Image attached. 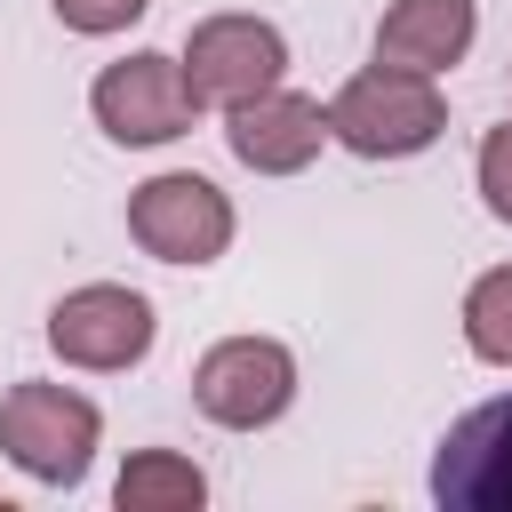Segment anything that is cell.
<instances>
[{"label": "cell", "mask_w": 512, "mask_h": 512, "mask_svg": "<svg viewBox=\"0 0 512 512\" xmlns=\"http://www.w3.org/2000/svg\"><path fill=\"white\" fill-rule=\"evenodd\" d=\"M96 448H104V408H96L88 392L40 384V376H24V384L0 392V456H8L24 480H40V488H80L88 464H96Z\"/></svg>", "instance_id": "cell-1"}, {"label": "cell", "mask_w": 512, "mask_h": 512, "mask_svg": "<svg viewBox=\"0 0 512 512\" xmlns=\"http://www.w3.org/2000/svg\"><path fill=\"white\" fill-rule=\"evenodd\" d=\"M440 128H448V96L432 72L368 64L328 96V136L360 160H408V152L440 144Z\"/></svg>", "instance_id": "cell-2"}, {"label": "cell", "mask_w": 512, "mask_h": 512, "mask_svg": "<svg viewBox=\"0 0 512 512\" xmlns=\"http://www.w3.org/2000/svg\"><path fill=\"white\" fill-rule=\"evenodd\" d=\"M88 112H96V128H104L112 144L152 152V144H176V136L200 120V96H192V80H184V56H168V48H128L120 64H104V72L88 80Z\"/></svg>", "instance_id": "cell-3"}, {"label": "cell", "mask_w": 512, "mask_h": 512, "mask_svg": "<svg viewBox=\"0 0 512 512\" xmlns=\"http://www.w3.org/2000/svg\"><path fill=\"white\" fill-rule=\"evenodd\" d=\"M192 408L224 432H264L296 408V352L280 336H224L192 368Z\"/></svg>", "instance_id": "cell-4"}, {"label": "cell", "mask_w": 512, "mask_h": 512, "mask_svg": "<svg viewBox=\"0 0 512 512\" xmlns=\"http://www.w3.org/2000/svg\"><path fill=\"white\" fill-rule=\"evenodd\" d=\"M232 232H240L232 200L192 168H168V176L128 192V240L144 256H160V264H192L200 272V264H216L232 248Z\"/></svg>", "instance_id": "cell-5"}, {"label": "cell", "mask_w": 512, "mask_h": 512, "mask_svg": "<svg viewBox=\"0 0 512 512\" xmlns=\"http://www.w3.org/2000/svg\"><path fill=\"white\" fill-rule=\"evenodd\" d=\"M184 80H192L200 104L232 112V104H248V96H264V88L288 80V40H280V24L240 16V8L200 16L184 32Z\"/></svg>", "instance_id": "cell-6"}, {"label": "cell", "mask_w": 512, "mask_h": 512, "mask_svg": "<svg viewBox=\"0 0 512 512\" xmlns=\"http://www.w3.org/2000/svg\"><path fill=\"white\" fill-rule=\"evenodd\" d=\"M152 336H160L152 304H144L136 288H120V280H88V288H72V296L48 304V344H56V360H64V368H88V376L136 368V360L152 352Z\"/></svg>", "instance_id": "cell-7"}, {"label": "cell", "mask_w": 512, "mask_h": 512, "mask_svg": "<svg viewBox=\"0 0 512 512\" xmlns=\"http://www.w3.org/2000/svg\"><path fill=\"white\" fill-rule=\"evenodd\" d=\"M432 504L440 512H512V392L464 408L432 448Z\"/></svg>", "instance_id": "cell-8"}, {"label": "cell", "mask_w": 512, "mask_h": 512, "mask_svg": "<svg viewBox=\"0 0 512 512\" xmlns=\"http://www.w3.org/2000/svg\"><path fill=\"white\" fill-rule=\"evenodd\" d=\"M224 144L256 176H304L320 160V144H336V136H328V104L280 80V88H264V96L224 112Z\"/></svg>", "instance_id": "cell-9"}, {"label": "cell", "mask_w": 512, "mask_h": 512, "mask_svg": "<svg viewBox=\"0 0 512 512\" xmlns=\"http://www.w3.org/2000/svg\"><path fill=\"white\" fill-rule=\"evenodd\" d=\"M480 40V8L472 0H392L384 24H376V64H400V72H456Z\"/></svg>", "instance_id": "cell-10"}, {"label": "cell", "mask_w": 512, "mask_h": 512, "mask_svg": "<svg viewBox=\"0 0 512 512\" xmlns=\"http://www.w3.org/2000/svg\"><path fill=\"white\" fill-rule=\"evenodd\" d=\"M112 504L120 512H200L208 504V472L176 448H136L112 480Z\"/></svg>", "instance_id": "cell-11"}, {"label": "cell", "mask_w": 512, "mask_h": 512, "mask_svg": "<svg viewBox=\"0 0 512 512\" xmlns=\"http://www.w3.org/2000/svg\"><path fill=\"white\" fill-rule=\"evenodd\" d=\"M464 344H472V360L512 368V264H496L464 288Z\"/></svg>", "instance_id": "cell-12"}, {"label": "cell", "mask_w": 512, "mask_h": 512, "mask_svg": "<svg viewBox=\"0 0 512 512\" xmlns=\"http://www.w3.org/2000/svg\"><path fill=\"white\" fill-rule=\"evenodd\" d=\"M472 184H480V200H488V216H496V224H512V120L480 136V160H472Z\"/></svg>", "instance_id": "cell-13"}, {"label": "cell", "mask_w": 512, "mask_h": 512, "mask_svg": "<svg viewBox=\"0 0 512 512\" xmlns=\"http://www.w3.org/2000/svg\"><path fill=\"white\" fill-rule=\"evenodd\" d=\"M48 8H56L64 32H80V40H112V32H128L152 0H48Z\"/></svg>", "instance_id": "cell-14"}]
</instances>
